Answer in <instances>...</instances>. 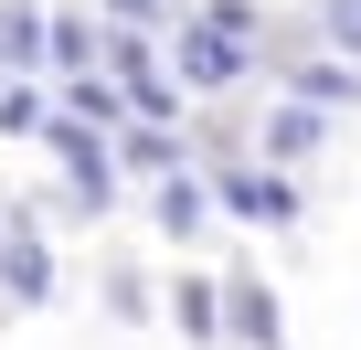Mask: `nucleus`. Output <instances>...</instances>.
Returning a JSON list of instances; mask_svg holds the SVG:
<instances>
[{
  "instance_id": "1",
  "label": "nucleus",
  "mask_w": 361,
  "mask_h": 350,
  "mask_svg": "<svg viewBox=\"0 0 361 350\" xmlns=\"http://www.w3.org/2000/svg\"><path fill=\"white\" fill-rule=\"evenodd\" d=\"M180 64H192L202 85H224V75H245V54H234L224 32H192V43H180Z\"/></svg>"
},
{
  "instance_id": "2",
  "label": "nucleus",
  "mask_w": 361,
  "mask_h": 350,
  "mask_svg": "<svg viewBox=\"0 0 361 350\" xmlns=\"http://www.w3.org/2000/svg\"><path fill=\"white\" fill-rule=\"evenodd\" d=\"M329 22H340V32H350V43H361V0H340V11H329Z\"/></svg>"
},
{
  "instance_id": "3",
  "label": "nucleus",
  "mask_w": 361,
  "mask_h": 350,
  "mask_svg": "<svg viewBox=\"0 0 361 350\" xmlns=\"http://www.w3.org/2000/svg\"><path fill=\"white\" fill-rule=\"evenodd\" d=\"M117 11H138V0H117Z\"/></svg>"
}]
</instances>
